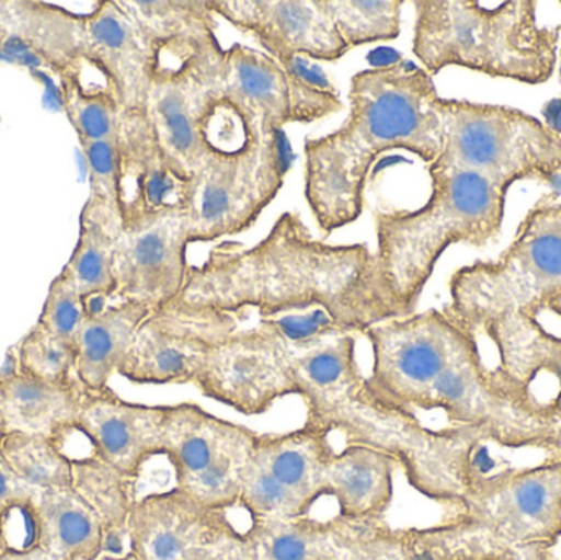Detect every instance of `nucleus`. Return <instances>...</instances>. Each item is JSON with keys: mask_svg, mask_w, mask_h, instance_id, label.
<instances>
[{"mask_svg": "<svg viewBox=\"0 0 561 560\" xmlns=\"http://www.w3.org/2000/svg\"><path fill=\"white\" fill-rule=\"evenodd\" d=\"M176 301L193 308L275 319L323 311L348 334L408 316L365 243L316 239L297 213H283L255 245L222 242L191 265Z\"/></svg>", "mask_w": 561, "mask_h": 560, "instance_id": "1", "label": "nucleus"}, {"mask_svg": "<svg viewBox=\"0 0 561 560\" xmlns=\"http://www.w3.org/2000/svg\"><path fill=\"white\" fill-rule=\"evenodd\" d=\"M297 397L306 407L304 426L340 434L345 446L381 450L398 460L419 495L457 506L488 480L527 462L477 427H431L376 393L356 358V335H329L294 351Z\"/></svg>", "mask_w": 561, "mask_h": 560, "instance_id": "2", "label": "nucleus"}, {"mask_svg": "<svg viewBox=\"0 0 561 560\" xmlns=\"http://www.w3.org/2000/svg\"><path fill=\"white\" fill-rule=\"evenodd\" d=\"M440 99L434 78L409 59L352 76L342 127L304 144V197L323 236L362 217L369 171L381 155L402 150L434 163Z\"/></svg>", "mask_w": 561, "mask_h": 560, "instance_id": "3", "label": "nucleus"}, {"mask_svg": "<svg viewBox=\"0 0 561 560\" xmlns=\"http://www.w3.org/2000/svg\"><path fill=\"white\" fill-rule=\"evenodd\" d=\"M432 191L419 209L373 210L376 260L392 298L412 315L450 247L481 249L503 230L510 186L473 171L428 170Z\"/></svg>", "mask_w": 561, "mask_h": 560, "instance_id": "4", "label": "nucleus"}, {"mask_svg": "<svg viewBox=\"0 0 561 560\" xmlns=\"http://www.w3.org/2000/svg\"><path fill=\"white\" fill-rule=\"evenodd\" d=\"M534 0L488 5L474 0H417L412 53L434 78L470 69L520 84H546L559 62L560 30L540 25Z\"/></svg>", "mask_w": 561, "mask_h": 560, "instance_id": "5", "label": "nucleus"}, {"mask_svg": "<svg viewBox=\"0 0 561 560\" xmlns=\"http://www.w3.org/2000/svg\"><path fill=\"white\" fill-rule=\"evenodd\" d=\"M445 311L477 335L504 316L561 321V199L546 193L530 207L496 260L455 270Z\"/></svg>", "mask_w": 561, "mask_h": 560, "instance_id": "6", "label": "nucleus"}, {"mask_svg": "<svg viewBox=\"0 0 561 560\" xmlns=\"http://www.w3.org/2000/svg\"><path fill=\"white\" fill-rule=\"evenodd\" d=\"M438 111L440 153L427 170L473 171L510 187L561 180V130L506 105L442 98Z\"/></svg>", "mask_w": 561, "mask_h": 560, "instance_id": "7", "label": "nucleus"}, {"mask_svg": "<svg viewBox=\"0 0 561 560\" xmlns=\"http://www.w3.org/2000/svg\"><path fill=\"white\" fill-rule=\"evenodd\" d=\"M290 168L283 132L242 140L233 150L217 145L191 174L183 209L191 242L210 243L247 232L276 199Z\"/></svg>", "mask_w": 561, "mask_h": 560, "instance_id": "8", "label": "nucleus"}, {"mask_svg": "<svg viewBox=\"0 0 561 560\" xmlns=\"http://www.w3.org/2000/svg\"><path fill=\"white\" fill-rule=\"evenodd\" d=\"M300 61L284 68L240 43L226 49L220 107L237 118L242 140H262L286 125L312 124L342 111L336 89Z\"/></svg>", "mask_w": 561, "mask_h": 560, "instance_id": "9", "label": "nucleus"}, {"mask_svg": "<svg viewBox=\"0 0 561 560\" xmlns=\"http://www.w3.org/2000/svg\"><path fill=\"white\" fill-rule=\"evenodd\" d=\"M442 413L448 426L477 427L504 449L561 456V436L497 380L473 339L435 381L421 413Z\"/></svg>", "mask_w": 561, "mask_h": 560, "instance_id": "10", "label": "nucleus"}, {"mask_svg": "<svg viewBox=\"0 0 561 560\" xmlns=\"http://www.w3.org/2000/svg\"><path fill=\"white\" fill-rule=\"evenodd\" d=\"M363 335L371 347L373 390L417 416L435 381L474 339L445 309L385 319Z\"/></svg>", "mask_w": 561, "mask_h": 560, "instance_id": "11", "label": "nucleus"}, {"mask_svg": "<svg viewBox=\"0 0 561 560\" xmlns=\"http://www.w3.org/2000/svg\"><path fill=\"white\" fill-rule=\"evenodd\" d=\"M259 436L199 404H168L163 456L174 487L204 505L236 508Z\"/></svg>", "mask_w": 561, "mask_h": 560, "instance_id": "12", "label": "nucleus"}, {"mask_svg": "<svg viewBox=\"0 0 561 560\" xmlns=\"http://www.w3.org/2000/svg\"><path fill=\"white\" fill-rule=\"evenodd\" d=\"M236 560H422L412 528L386 518L252 519Z\"/></svg>", "mask_w": 561, "mask_h": 560, "instance_id": "13", "label": "nucleus"}, {"mask_svg": "<svg viewBox=\"0 0 561 560\" xmlns=\"http://www.w3.org/2000/svg\"><path fill=\"white\" fill-rule=\"evenodd\" d=\"M454 508L497 548H552L561 536V456L507 470Z\"/></svg>", "mask_w": 561, "mask_h": 560, "instance_id": "14", "label": "nucleus"}, {"mask_svg": "<svg viewBox=\"0 0 561 560\" xmlns=\"http://www.w3.org/2000/svg\"><path fill=\"white\" fill-rule=\"evenodd\" d=\"M293 361L294 348L279 329L270 319H259L210 352L194 387L243 416H262L297 395Z\"/></svg>", "mask_w": 561, "mask_h": 560, "instance_id": "15", "label": "nucleus"}, {"mask_svg": "<svg viewBox=\"0 0 561 560\" xmlns=\"http://www.w3.org/2000/svg\"><path fill=\"white\" fill-rule=\"evenodd\" d=\"M247 318L174 299L141 322L118 375L134 385H194L210 352L239 331Z\"/></svg>", "mask_w": 561, "mask_h": 560, "instance_id": "16", "label": "nucleus"}, {"mask_svg": "<svg viewBox=\"0 0 561 560\" xmlns=\"http://www.w3.org/2000/svg\"><path fill=\"white\" fill-rule=\"evenodd\" d=\"M335 453L329 434L302 426L260 434L243 477L239 506L252 519L307 516L325 499V472Z\"/></svg>", "mask_w": 561, "mask_h": 560, "instance_id": "17", "label": "nucleus"}, {"mask_svg": "<svg viewBox=\"0 0 561 560\" xmlns=\"http://www.w3.org/2000/svg\"><path fill=\"white\" fill-rule=\"evenodd\" d=\"M226 49L181 66L160 65L151 81L147 114L178 170L191 176L217 147Z\"/></svg>", "mask_w": 561, "mask_h": 560, "instance_id": "18", "label": "nucleus"}, {"mask_svg": "<svg viewBox=\"0 0 561 560\" xmlns=\"http://www.w3.org/2000/svg\"><path fill=\"white\" fill-rule=\"evenodd\" d=\"M240 541L229 510L176 487L138 499L127 523L128 552L138 560H236Z\"/></svg>", "mask_w": 561, "mask_h": 560, "instance_id": "19", "label": "nucleus"}, {"mask_svg": "<svg viewBox=\"0 0 561 560\" xmlns=\"http://www.w3.org/2000/svg\"><path fill=\"white\" fill-rule=\"evenodd\" d=\"M191 242L183 207L124 220L115 255L114 301L157 309L180 298L186 285Z\"/></svg>", "mask_w": 561, "mask_h": 560, "instance_id": "20", "label": "nucleus"}, {"mask_svg": "<svg viewBox=\"0 0 561 560\" xmlns=\"http://www.w3.org/2000/svg\"><path fill=\"white\" fill-rule=\"evenodd\" d=\"M474 338L493 348L494 361L488 364L504 388L561 436V335L540 319L511 315Z\"/></svg>", "mask_w": 561, "mask_h": 560, "instance_id": "21", "label": "nucleus"}, {"mask_svg": "<svg viewBox=\"0 0 561 560\" xmlns=\"http://www.w3.org/2000/svg\"><path fill=\"white\" fill-rule=\"evenodd\" d=\"M210 7L284 68L302 58L336 62L350 52L327 0H210Z\"/></svg>", "mask_w": 561, "mask_h": 560, "instance_id": "22", "label": "nucleus"}, {"mask_svg": "<svg viewBox=\"0 0 561 560\" xmlns=\"http://www.w3.org/2000/svg\"><path fill=\"white\" fill-rule=\"evenodd\" d=\"M168 404L131 403L111 387L85 391L76 431L94 456L134 479L153 457L163 456Z\"/></svg>", "mask_w": 561, "mask_h": 560, "instance_id": "23", "label": "nucleus"}, {"mask_svg": "<svg viewBox=\"0 0 561 560\" xmlns=\"http://www.w3.org/2000/svg\"><path fill=\"white\" fill-rule=\"evenodd\" d=\"M81 58L114 92L125 111L147 108L160 59L118 2H99L82 15Z\"/></svg>", "mask_w": 561, "mask_h": 560, "instance_id": "24", "label": "nucleus"}, {"mask_svg": "<svg viewBox=\"0 0 561 560\" xmlns=\"http://www.w3.org/2000/svg\"><path fill=\"white\" fill-rule=\"evenodd\" d=\"M118 207L124 220L183 207L191 176L161 147L147 108L125 111L118 137Z\"/></svg>", "mask_w": 561, "mask_h": 560, "instance_id": "25", "label": "nucleus"}, {"mask_svg": "<svg viewBox=\"0 0 561 560\" xmlns=\"http://www.w3.org/2000/svg\"><path fill=\"white\" fill-rule=\"evenodd\" d=\"M160 65L181 66L224 52L210 0H117Z\"/></svg>", "mask_w": 561, "mask_h": 560, "instance_id": "26", "label": "nucleus"}, {"mask_svg": "<svg viewBox=\"0 0 561 560\" xmlns=\"http://www.w3.org/2000/svg\"><path fill=\"white\" fill-rule=\"evenodd\" d=\"M85 388L81 381L55 384L20 370L15 352L0 367V401L9 431L65 441L76 431Z\"/></svg>", "mask_w": 561, "mask_h": 560, "instance_id": "27", "label": "nucleus"}, {"mask_svg": "<svg viewBox=\"0 0 561 560\" xmlns=\"http://www.w3.org/2000/svg\"><path fill=\"white\" fill-rule=\"evenodd\" d=\"M36 548L58 560L107 556L104 526L72 487L36 492L30 505Z\"/></svg>", "mask_w": 561, "mask_h": 560, "instance_id": "28", "label": "nucleus"}, {"mask_svg": "<svg viewBox=\"0 0 561 560\" xmlns=\"http://www.w3.org/2000/svg\"><path fill=\"white\" fill-rule=\"evenodd\" d=\"M398 460L381 450L345 446L327 464L325 496L335 500L336 515L382 519L394 500Z\"/></svg>", "mask_w": 561, "mask_h": 560, "instance_id": "29", "label": "nucleus"}, {"mask_svg": "<svg viewBox=\"0 0 561 560\" xmlns=\"http://www.w3.org/2000/svg\"><path fill=\"white\" fill-rule=\"evenodd\" d=\"M124 230L121 207L89 194L79 214V233L75 250L59 275L82 296L114 301L115 255Z\"/></svg>", "mask_w": 561, "mask_h": 560, "instance_id": "30", "label": "nucleus"}, {"mask_svg": "<svg viewBox=\"0 0 561 560\" xmlns=\"http://www.w3.org/2000/svg\"><path fill=\"white\" fill-rule=\"evenodd\" d=\"M151 311L140 302L115 301L85 318L75 339L76 377L85 390L108 388Z\"/></svg>", "mask_w": 561, "mask_h": 560, "instance_id": "31", "label": "nucleus"}, {"mask_svg": "<svg viewBox=\"0 0 561 560\" xmlns=\"http://www.w3.org/2000/svg\"><path fill=\"white\" fill-rule=\"evenodd\" d=\"M71 487L101 519L107 536V556L124 555L127 523L137 502V479L121 472L94 454L72 457Z\"/></svg>", "mask_w": 561, "mask_h": 560, "instance_id": "32", "label": "nucleus"}, {"mask_svg": "<svg viewBox=\"0 0 561 560\" xmlns=\"http://www.w3.org/2000/svg\"><path fill=\"white\" fill-rule=\"evenodd\" d=\"M0 453L33 495L42 490L71 487L72 457L58 441L12 431L3 439Z\"/></svg>", "mask_w": 561, "mask_h": 560, "instance_id": "33", "label": "nucleus"}, {"mask_svg": "<svg viewBox=\"0 0 561 560\" xmlns=\"http://www.w3.org/2000/svg\"><path fill=\"white\" fill-rule=\"evenodd\" d=\"M61 102L79 144L121 137L125 108L111 89L89 88L79 71L65 72L61 75Z\"/></svg>", "mask_w": 561, "mask_h": 560, "instance_id": "34", "label": "nucleus"}, {"mask_svg": "<svg viewBox=\"0 0 561 560\" xmlns=\"http://www.w3.org/2000/svg\"><path fill=\"white\" fill-rule=\"evenodd\" d=\"M327 7L350 52L401 35L402 0H327Z\"/></svg>", "mask_w": 561, "mask_h": 560, "instance_id": "35", "label": "nucleus"}, {"mask_svg": "<svg viewBox=\"0 0 561 560\" xmlns=\"http://www.w3.org/2000/svg\"><path fill=\"white\" fill-rule=\"evenodd\" d=\"M13 352L20 370L25 374L55 384L79 381L76 377L75 344L53 334L38 322L23 335Z\"/></svg>", "mask_w": 561, "mask_h": 560, "instance_id": "36", "label": "nucleus"}, {"mask_svg": "<svg viewBox=\"0 0 561 560\" xmlns=\"http://www.w3.org/2000/svg\"><path fill=\"white\" fill-rule=\"evenodd\" d=\"M85 318L84 298L61 275L56 276L49 285L45 305L36 322L58 338L75 344L76 335Z\"/></svg>", "mask_w": 561, "mask_h": 560, "instance_id": "37", "label": "nucleus"}, {"mask_svg": "<svg viewBox=\"0 0 561 560\" xmlns=\"http://www.w3.org/2000/svg\"><path fill=\"white\" fill-rule=\"evenodd\" d=\"M79 147L88 164L92 196L102 197L118 206V140L82 141Z\"/></svg>", "mask_w": 561, "mask_h": 560, "instance_id": "38", "label": "nucleus"}, {"mask_svg": "<svg viewBox=\"0 0 561 560\" xmlns=\"http://www.w3.org/2000/svg\"><path fill=\"white\" fill-rule=\"evenodd\" d=\"M32 499L33 493L20 482L0 453V529L5 532L15 513H30Z\"/></svg>", "mask_w": 561, "mask_h": 560, "instance_id": "39", "label": "nucleus"}, {"mask_svg": "<svg viewBox=\"0 0 561 560\" xmlns=\"http://www.w3.org/2000/svg\"><path fill=\"white\" fill-rule=\"evenodd\" d=\"M0 560H58L46 555L42 549L32 546L26 549H7L0 555Z\"/></svg>", "mask_w": 561, "mask_h": 560, "instance_id": "40", "label": "nucleus"}, {"mask_svg": "<svg viewBox=\"0 0 561 560\" xmlns=\"http://www.w3.org/2000/svg\"><path fill=\"white\" fill-rule=\"evenodd\" d=\"M9 423H7L5 413H3L2 401H0V446H2L3 439L9 434Z\"/></svg>", "mask_w": 561, "mask_h": 560, "instance_id": "41", "label": "nucleus"}, {"mask_svg": "<svg viewBox=\"0 0 561 560\" xmlns=\"http://www.w3.org/2000/svg\"><path fill=\"white\" fill-rule=\"evenodd\" d=\"M7 549H10L9 541H7L5 532L0 529V555H2L3 551H7Z\"/></svg>", "mask_w": 561, "mask_h": 560, "instance_id": "42", "label": "nucleus"}, {"mask_svg": "<svg viewBox=\"0 0 561 560\" xmlns=\"http://www.w3.org/2000/svg\"><path fill=\"white\" fill-rule=\"evenodd\" d=\"M560 5H561V2H560Z\"/></svg>", "mask_w": 561, "mask_h": 560, "instance_id": "43", "label": "nucleus"}]
</instances>
